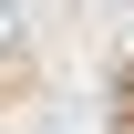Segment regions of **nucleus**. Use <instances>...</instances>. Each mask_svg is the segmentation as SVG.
Segmentation results:
<instances>
[{"label":"nucleus","instance_id":"obj_1","mask_svg":"<svg viewBox=\"0 0 134 134\" xmlns=\"http://www.w3.org/2000/svg\"><path fill=\"white\" fill-rule=\"evenodd\" d=\"M124 114H134V83H124Z\"/></svg>","mask_w":134,"mask_h":134}]
</instances>
